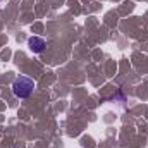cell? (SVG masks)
<instances>
[{
    "label": "cell",
    "mask_w": 148,
    "mask_h": 148,
    "mask_svg": "<svg viewBox=\"0 0 148 148\" xmlns=\"http://www.w3.org/2000/svg\"><path fill=\"white\" fill-rule=\"evenodd\" d=\"M33 90H35V81L26 76H19L12 83V93L17 98H28L33 93Z\"/></svg>",
    "instance_id": "1"
},
{
    "label": "cell",
    "mask_w": 148,
    "mask_h": 148,
    "mask_svg": "<svg viewBox=\"0 0 148 148\" xmlns=\"http://www.w3.org/2000/svg\"><path fill=\"white\" fill-rule=\"evenodd\" d=\"M28 45H29V48H31L35 53L43 52V50H45V47H47L45 40H43V38H38V36H31L29 40H28Z\"/></svg>",
    "instance_id": "2"
}]
</instances>
